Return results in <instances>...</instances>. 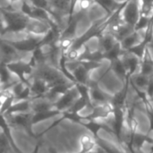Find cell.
<instances>
[{
  "instance_id": "6da1fadb",
  "label": "cell",
  "mask_w": 153,
  "mask_h": 153,
  "mask_svg": "<svg viewBox=\"0 0 153 153\" xmlns=\"http://www.w3.org/2000/svg\"><path fill=\"white\" fill-rule=\"evenodd\" d=\"M2 17L4 20L1 35L6 33H18L26 32V29L30 21V17L22 13L21 11H16L13 8L1 7Z\"/></svg>"
},
{
  "instance_id": "7a4b0ae2",
  "label": "cell",
  "mask_w": 153,
  "mask_h": 153,
  "mask_svg": "<svg viewBox=\"0 0 153 153\" xmlns=\"http://www.w3.org/2000/svg\"><path fill=\"white\" fill-rule=\"evenodd\" d=\"M31 77H39L43 79L50 87L60 83L72 82L65 76L59 68L57 69L54 65H50L48 63L36 66Z\"/></svg>"
},
{
  "instance_id": "3957f363",
  "label": "cell",
  "mask_w": 153,
  "mask_h": 153,
  "mask_svg": "<svg viewBox=\"0 0 153 153\" xmlns=\"http://www.w3.org/2000/svg\"><path fill=\"white\" fill-rule=\"evenodd\" d=\"M8 69L12 72L13 74H14L18 81L25 83L26 85H30V80L31 76L34 73V66L30 64V62H24L21 59L13 61L10 63L5 64Z\"/></svg>"
},
{
  "instance_id": "277c9868",
  "label": "cell",
  "mask_w": 153,
  "mask_h": 153,
  "mask_svg": "<svg viewBox=\"0 0 153 153\" xmlns=\"http://www.w3.org/2000/svg\"><path fill=\"white\" fill-rule=\"evenodd\" d=\"M141 16V0H129L124 7L121 17L124 22L134 28Z\"/></svg>"
},
{
  "instance_id": "5b68a950",
  "label": "cell",
  "mask_w": 153,
  "mask_h": 153,
  "mask_svg": "<svg viewBox=\"0 0 153 153\" xmlns=\"http://www.w3.org/2000/svg\"><path fill=\"white\" fill-rule=\"evenodd\" d=\"M41 38L42 37L40 36L28 34L27 37L20 40H10V39H5V40L8 43H10L12 46H13L19 52L32 53L37 48H39V42L40 41Z\"/></svg>"
},
{
  "instance_id": "8992f818",
  "label": "cell",
  "mask_w": 153,
  "mask_h": 153,
  "mask_svg": "<svg viewBox=\"0 0 153 153\" xmlns=\"http://www.w3.org/2000/svg\"><path fill=\"white\" fill-rule=\"evenodd\" d=\"M78 98H79V93L74 85L66 93L62 95L54 102V108L62 113L67 111Z\"/></svg>"
},
{
  "instance_id": "52a82bcc",
  "label": "cell",
  "mask_w": 153,
  "mask_h": 153,
  "mask_svg": "<svg viewBox=\"0 0 153 153\" xmlns=\"http://www.w3.org/2000/svg\"><path fill=\"white\" fill-rule=\"evenodd\" d=\"M30 91H31V100L38 98H44L45 95L50 89V86L47 82L39 77H31L30 81Z\"/></svg>"
},
{
  "instance_id": "ba28073f",
  "label": "cell",
  "mask_w": 153,
  "mask_h": 153,
  "mask_svg": "<svg viewBox=\"0 0 153 153\" xmlns=\"http://www.w3.org/2000/svg\"><path fill=\"white\" fill-rule=\"evenodd\" d=\"M88 86L90 87V94H91V102L93 105L110 103L112 96L104 92L99 87L98 82H91V81Z\"/></svg>"
},
{
  "instance_id": "9c48e42d",
  "label": "cell",
  "mask_w": 153,
  "mask_h": 153,
  "mask_svg": "<svg viewBox=\"0 0 153 153\" xmlns=\"http://www.w3.org/2000/svg\"><path fill=\"white\" fill-rule=\"evenodd\" d=\"M31 115H32L31 112H28V113H18V114H14V115H11V116H5V117H10L9 119L6 120L8 122V124L14 125L16 126L24 127L30 132V134H32V132H31V129H30V126H32V124H31Z\"/></svg>"
},
{
  "instance_id": "30bf717a",
  "label": "cell",
  "mask_w": 153,
  "mask_h": 153,
  "mask_svg": "<svg viewBox=\"0 0 153 153\" xmlns=\"http://www.w3.org/2000/svg\"><path fill=\"white\" fill-rule=\"evenodd\" d=\"M50 26L48 23H47L44 21L39 20V19H34V18H30L26 32L27 34H31L35 36H44L48 30H49Z\"/></svg>"
},
{
  "instance_id": "8fae6325",
  "label": "cell",
  "mask_w": 153,
  "mask_h": 153,
  "mask_svg": "<svg viewBox=\"0 0 153 153\" xmlns=\"http://www.w3.org/2000/svg\"><path fill=\"white\" fill-rule=\"evenodd\" d=\"M121 59H122L123 63L125 64V66L127 70V74H128L129 77L137 74V71L140 70L141 59L138 56L126 51L124 53V55L122 56Z\"/></svg>"
},
{
  "instance_id": "7c38bea8",
  "label": "cell",
  "mask_w": 153,
  "mask_h": 153,
  "mask_svg": "<svg viewBox=\"0 0 153 153\" xmlns=\"http://www.w3.org/2000/svg\"><path fill=\"white\" fill-rule=\"evenodd\" d=\"M130 83V77L128 76L126 82L124 83V87L118 92L112 96L110 100V105L113 108H125L126 99H127V92Z\"/></svg>"
},
{
  "instance_id": "4fadbf2b",
  "label": "cell",
  "mask_w": 153,
  "mask_h": 153,
  "mask_svg": "<svg viewBox=\"0 0 153 153\" xmlns=\"http://www.w3.org/2000/svg\"><path fill=\"white\" fill-rule=\"evenodd\" d=\"M1 52L3 56L2 62L4 64L15 61L14 58L19 59V55H18L19 51H17V49L13 46H12L4 39H1Z\"/></svg>"
},
{
  "instance_id": "5bb4252c",
  "label": "cell",
  "mask_w": 153,
  "mask_h": 153,
  "mask_svg": "<svg viewBox=\"0 0 153 153\" xmlns=\"http://www.w3.org/2000/svg\"><path fill=\"white\" fill-rule=\"evenodd\" d=\"M110 70H112L114 72V74L119 78L120 81H122V82H124V83L126 82V79L128 77V74H127V70H126V68L125 66V64L123 63L121 58L110 63L109 68L104 73L102 77L105 76Z\"/></svg>"
},
{
  "instance_id": "9a60e30c",
  "label": "cell",
  "mask_w": 153,
  "mask_h": 153,
  "mask_svg": "<svg viewBox=\"0 0 153 153\" xmlns=\"http://www.w3.org/2000/svg\"><path fill=\"white\" fill-rule=\"evenodd\" d=\"M117 39L112 33H104L98 39V49L103 53L108 52L117 44Z\"/></svg>"
},
{
  "instance_id": "2e32d148",
  "label": "cell",
  "mask_w": 153,
  "mask_h": 153,
  "mask_svg": "<svg viewBox=\"0 0 153 153\" xmlns=\"http://www.w3.org/2000/svg\"><path fill=\"white\" fill-rule=\"evenodd\" d=\"M139 73L151 76L153 74V57L150 50V47L146 48L145 53L141 59V66Z\"/></svg>"
},
{
  "instance_id": "e0dca14e",
  "label": "cell",
  "mask_w": 153,
  "mask_h": 153,
  "mask_svg": "<svg viewBox=\"0 0 153 153\" xmlns=\"http://www.w3.org/2000/svg\"><path fill=\"white\" fill-rule=\"evenodd\" d=\"M143 39V37L140 34V31H135L134 30L132 33L127 35L126 38H124L120 43L125 51H128L130 48H134L137 44H139Z\"/></svg>"
},
{
  "instance_id": "ac0fdd59",
  "label": "cell",
  "mask_w": 153,
  "mask_h": 153,
  "mask_svg": "<svg viewBox=\"0 0 153 153\" xmlns=\"http://www.w3.org/2000/svg\"><path fill=\"white\" fill-rule=\"evenodd\" d=\"M150 76L143 74L141 73H137L130 77V83L133 87H135L142 91H146L148 83H149Z\"/></svg>"
},
{
  "instance_id": "d6986e66",
  "label": "cell",
  "mask_w": 153,
  "mask_h": 153,
  "mask_svg": "<svg viewBox=\"0 0 153 153\" xmlns=\"http://www.w3.org/2000/svg\"><path fill=\"white\" fill-rule=\"evenodd\" d=\"M125 2H119L117 0H95V3L104 9L107 14H112L121 7Z\"/></svg>"
},
{
  "instance_id": "ffe728a7",
  "label": "cell",
  "mask_w": 153,
  "mask_h": 153,
  "mask_svg": "<svg viewBox=\"0 0 153 153\" xmlns=\"http://www.w3.org/2000/svg\"><path fill=\"white\" fill-rule=\"evenodd\" d=\"M125 52L126 51L123 49L120 41H117V44L110 50L103 53V57H104V60H108L109 63H112V62L121 58Z\"/></svg>"
},
{
  "instance_id": "44dd1931",
  "label": "cell",
  "mask_w": 153,
  "mask_h": 153,
  "mask_svg": "<svg viewBox=\"0 0 153 153\" xmlns=\"http://www.w3.org/2000/svg\"><path fill=\"white\" fill-rule=\"evenodd\" d=\"M53 9L60 15H67L70 12L72 0H49Z\"/></svg>"
},
{
  "instance_id": "7402d4cb",
  "label": "cell",
  "mask_w": 153,
  "mask_h": 153,
  "mask_svg": "<svg viewBox=\"0 0 153 153\" xmlns=\"http://www.w3.org/2000/svg\"><path fill=\"white\" fill-rule=\"evenodd\" d=\"M62 112H60L57 109H51L48 111H44V112H39V113H32L31 115V124H37L39 123L41 121H44L48 118H52L56 117L57 115L61 114Z\"/></svg>"
},
{
  "instance_id": "603a6c76",
  "label": "cell",
  "mask_w": 153,
  "mask_h": 153,
  "mask_svg": "<svg viewBox=\"0 0 153 153\" xmlns=\"http://www.w3.org/2000/svg\"><path fill=\"white\" fill-rule=\"evenodd\" d=\"M151 17L152 15H145V14H142L139 18L138 22L136 23V25L134 26V30L135 31H141V30H145L149 24H150V21H151Z\"/></svg>"
},
{
  "instance_id": "cb8c5ba5",
  "label": "cell",
  "mask_w": 153,
  "mask_h": 153,
  "mask_svg": "<svg viewBox=\"0 0 153 153\" xmlns=\"http://www.w3.org/2000/svg\"><path fill=\"white\" fill-rule=\"evenodd\" d=\"M94 4H96L94 0H79V2H78L80 11L82 13L88 12Z\"/></svg>"
},
{
  "instance_id": "d4e9b609",
  "label": "cell",
  "mask_w": 153,
  "mask_h": 153,
  "mask_svg": "<svg viewBox=\"0 0 153 153\" xmlns=\"http://www.w3.org/2000/svg\"><path fill=\"white\" fill-rule=\"evenodd\" d=\"M146 94L148 96V98L152 100H153V74L150 76V80H149V83L146 89Z\"/></svg>"
},
{
  "instance_id": "484cf974",
  "label": "cell",
  "mask_w": 153,
  "mask_h": 153,
  "mask_svg": "<svg viewBox=\"0 0 153 153\" xmlns=\"http://www.w3.org/2000/svg\"><path fill=\"white\" fill-rule=\"evenodd\" d=\"M9 3V5H13L14 4H17L19 2H22V0H7Z\"/></svg>"
},
{
  "instance_id": "4316f807",
  "label": "cell",
  "mask_w": 153,
  "mask_h": 153,
  "mask_svg": "<svg viewBox=\"0 0 153 153\" xmlns=\"http://www.w3.org/2000/svg\"><path fill=\"white\" fill-rule=\"evenodd\" d=\"M117 1H119V2H125V1H126V0H117Z\"/></svg>"
},
{
  "instance_id": "83f0119b",
  "label": "cell",
  "mask_w": 153,
  "mask_h": 153,
  "mask_svg": "<svg viewBox=\"0 0 153 153\" xmlns=\"http://www.w3.org/2000/svg\"><path fill=\"white\" fill-rule=\"evenodd\" d=\"M150 47H151V48H153V43H152V44H151V45H150Z\"/></svg>"
},
{
  "instance_id": "f1b7e54d",
  "label": "cell",
  "mask_w": 153,
  "mask_h": 153,
  "mask_svg": "<svg viewBox=\"0 0 153 153\" xmlns=\"http://www.w3.org/2000/svg\"><path fill=\"white\" fill-rule=\"evenodd\" d=\"M126 1H129V0H126Z\"/></svg>"
}]
</instances>
